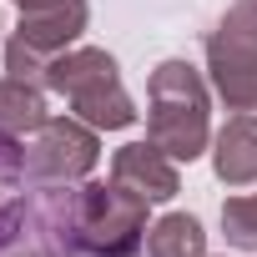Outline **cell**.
<instances>
[{"mask_svg":"<svg viewBox=\"0 0 257 257\" xmlns=\"http://www.w3.org/2000/svg\"><path fill=\"white\" fill-rule=\"evenodd\" d=\"M111 182L137 192L147 202H172L182 192V177H177V162L157 147V142H126L116 157H111Z\"/></svg>","mask_w":257,"mask_h":257,"instance_id":"obj_7","label":"cell"},{"mask_svg":"<svg viewBox=\"0 0 257 257\" xmlns=\"http://www.w3.org/2000/svg\"><path fill=\"white\" fill-rule=\"evenodd\" d=\"M86 21H91L86 0H51V6L21 11V26L6 41V76H21V81L46 86V66L81 41Z\"/></svg>","mask_w":257,"mask_h":257,"instance_id":"obj_5","label":"cell"},{"mask_svg":"<svg viewBox=\"0 0 257 257\" xmlns=\"http://www.w3.org/2000/svg\"><path fill=\"white\" fill-rule=\"evenodd\" d=\"M51 121L46 111V86L36 81H21V76H0V132L6 137H31Z\"/></svg>","mask_w":257,"mask_h":257,"instance_id":"obj_9","label":"cell"},{"mask_svg":"<svg viewBox=\"0 0 257 257\" xmlns=\"http://www.w3.org/2000/svg\"><path fill=\"white\" fill-rule=\"evenodd\" d=\"M46 91L66 96L71 116H81L96 132H126L137 121V106L121 86V66L101 46H71L46 66Z\"/></svg>","mask_w":257,"mask_h":257,"instance_id":"obj_3","label":"cell"},{"mask_svg":"<svg viewBox=\"0 0 257 257\" xmlns=\"http://www.w3.org/2000/svg\"><path fill=\"white\" fill-rule=\"evenodd\" d=\"M147 197L116 182H86L66 192V232L81 257H137L147 247Z\"/></svg>","mask_w":257,"mask_h":257,"instance_id":"obj_2","label":"cell"},{"mask_svg":"<svg viewBox=\"0 0 257 257\" xmlns=\"http://www.w3.org/2000/svg\"><path fill=\"white\" fill-rule=\"evenodd\" d=\"M16 6L21 11H36V6H51V0H16Z\"/></svg>","mask_w":257,"mask_h":257,"instance_id":"obj_12","label":"cell"},{"mask_svg":"<svg viewBox=\"0 0 257 257\" xmlns=\"http://www.w3.org/2000/svg\"><path fill=\"white\" fill-rule=\"evenodd\" d=\"M207 76L227 111H257V0H232L212 26Z\"/></svg>","mask_w":257,"mask_h":257,"instance_id":"obj_4","label":"cell"},{"mask_svg":"<svg viewBox=\"0 0 257 257\" xmlns=\"http://www.w3.org/2000/svg\"><path fill=\"white\" fill-rule=\"evenodd\" d=\"M21 152H26V177L51 182V187H71V182H86L96 172L101 137L81 116H51L41 132H31L21 142Z\"/></svg>","mask_w":257,"mask_h":257,"instance_id":"obj_6","label":"cell"},{"mask_svg":"<svg viewBox=\"0 0 257 257\" xmlns=\"http://www.w3.org/2000/svg\"><path fill=\"white\" fill-rule=\"evenodd\" d=\"M147 257H207V232L192 212H167L147 227Z\"/></svg>","mask_w":257,"mask_h":257,"instance_id":"obj_10","label":"cell"},{"mask_svg":"<svg viewBox=\"0 0 257 257\" xmlns=\"http://www.w3.org/2000/svg\"><path fill=\"white\" fill-rule=\"evenodd\" d=\"M147 142L172 162H197L212 147V96L192 61H162L147 81Z\"/></svg>","mask_w":257,"mask_h":257,"instance_id":"obj_1","label":"cell"},{"mask_svg":"<svg viewBox=\"0 0 257 257\" xmlns=\"http://www.w3.org/2000/svg\"><path fill=\"white\" fill-rule=\"evenodd\" d=\"M21 257H51V252H36V247H26V252H21Z\"/></svg>","mask_w":257,"mask_h":257,"instance_id":"obj_13","label":"cell"},{"mask_svg":"<svg viewBox=\"0 0 257 257\" xmlns=\"http://www.w3.org/2000/svg\"><path fill=\"white\" fill-rule=\"evenodd\" d=\"M222 232L237 252H257V192H242V197L222 202Z\"/></svg>","mask_w":257,"mask_h":257,"instance_id":"obj_11","label":"cell"},{"mask_svg":"<svg viewBox=\"0 0 257 257\" xmlns=\"http://www.w3.org/2000/svg\"><path fill=\"white\" fill-rule=\"evenodd\" d=\"M212 172L227 187H252L257 182V116L232 111L222 132L212 137Z\"/></svg>","mask_w":257,"mask_h":257,"instance_id":"obj_8","label":"cell"}]
</instances>
